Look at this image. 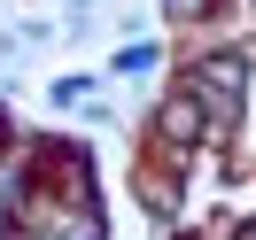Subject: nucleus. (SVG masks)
Returning a JSON list of instances; mask_svg holds the SVG:
<instances>
[{
  "label": "nucleus",
  "instance_id": "obj_1",
  "mask_svg": "<svg viewBox=\"0 0 256 240\" xmlns=\"http://www.w3.org/2000/svg\"><path fill=\"white\" fill-rule=\"evenodd\" d=\"M202 85H210V101H218V109H225V101H240V62H233V54L202 62Z\"/></svg>",
  "mask_w": 256,
  "mask_h": 240
},
{
  "label": "nucleus",
  "instance_id": "obj_5",
  "mask_svg": "<svg viewBox=\"0 0 256 240\" xmlns=\"http://www.w3.org/2000/svg\"><path fill=\"white\" fill-rule=\"evenodd\" d=\"M240 240H256V225H240Z\"/></svg>",
  "mask_w": 256,
  "mask_h": 240
},
{
  "label": "nucleus",
  "instance_id": "obj_4",
  "mask_svg": "<svg viewBox=\"0 0 256 240\" xmlns=\"http://www.w3.org/2000/svg\"><path fill=\"white\" fill-rule=\"evenodd\" d=\"M178 16H210V8H218V0H171Z\"/></svg>",
  "mask_w": 256,
  "mask_h": 240
},
{
  "label": "nucleus",
  "instance_id": "obj_2",
  "mask_svg": "<svg viewBox=\"0 0 256 240\" xmlns=\"http://www.w3.org/2000/svg\"><path fill=\"white\" fill-rule=\"evenodd\" d=\"M194 124H202L194 101H171V109H163V132H178V140H194Z\"/></svg>",
  "mask_w": 256,
  "mask_h": 240
},
{
  "label": "nucleus",
  "instance_id": "obj_3",
  "mask_svg": "<svg viewBox=\"0 0 256 240\" xmlns=\"http://www.w3.org/2000/svg\"><path fill=\"white\" fill-rule=\"evenodd\" d=\"M62 240H101V225H94V217H70V225H62Z\"/></svg>",
  "mask_w": 256,
  "mask_h": 240
}]
</instances>
